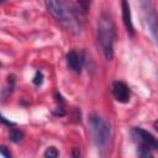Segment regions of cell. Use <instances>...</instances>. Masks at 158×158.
<instances>
[{"label":"cell","mask_w":158,"mask_h":158,"mask_svg":"<svg viewBox=\"0 0 158 158\" xmlns=\"http://www.w3.org/2000/svg\"><path fill=\"white\" fill-rule=\"evenodd\" d=\"M115 38H116V28L114 20L107 11H102L98 21V40L102 49V53L107 60H111L114 57Z\"/></svg>","instance_id":"obj_1"},{"label":"cell","mask_w":158,"mask_h":158,"mask_svg":"<svg viewBox=\"0 0 158 158\" xmlns=\"http://www.w3.org/2000/svg\"><path fill=\"white\" fill-rule=\"evenodd\" d=\"M89 130L93 137V141L98 149H107L111 141V126L110 123L101 117L100 115L93 112L89 115Z\"/></svg>","instance_id":"obj_2"},{"label":"cell","mask_w":158,"mask_h":158,"mask_svg":"<svg viewBox=\"0 0 158 158\" xmlns=\"http://www.w3.org/2000/svg\"><path fill=\"white\" fill-rule=\"evenodd\" d=\"M44 5L48 12L60 23L67 26L70 31H75L78 28L77 21L72 16V10L62 0H44Z\"/></svg>","instance_id":"obj_3"},{"label":"cell","mask_w":158,"mask_h":158,"mask_svg":"<svg viewBox=\"0 0 158 158\" xmlns=\"http://www.w3.org/2000/svg\"><path fill=\"white\" fill-rule=\"evenodd\" d=\"M131 136L137 144V154L139 157H152V151L158 148L156 137L141 127H133L131 130Z\"/></svg>","instance_id":"obj_4"},{"label":"cell","mask_w":158,"mask_h":158,"mask_svg":"<svg viewBox=\"0 0 158 158\" xmlns=\"http://www.w3.org/2000/svg\"><path fill=\"white\" fill-rule=\"evenodd\" d=\"M137 5L142 12L143 20L148 27V31L152 35V38L156 41L157 38V19L153 4L151 0H137Z\"/></svg>","instance_id":"obj_5"},{"label":"cell","mask_w":158,"mask_h":158,"mask_svg":"<svg viewBox=\"0 0 158 158\" xmlns=\"http://www.w3.org/2000/svg\"><path fill=\"white\" fill-rule=\"evenodd\" d=\"M67 65L74 73H80L84 65V56L80 52L70 51L67 53Z\"/></svg>","instance_id":"obj_6"},{"label":"cell","mask_w":158,"mask_h":158,"mask_svg":"<svg viewBox=\"0 0 158 158\" xmlns=\"http://www.w3.org/2000/svg\"><path fill=\"white\" fill-rule=\"evenodd\" d=\"M112 95L118 102L126 104L130 100V89L123 81L115 80L112 83Z\"/></svg>","instance_id":"obj_7"},{"label":"cell","mask_w":158,"mask_h":158,"mask_svg":"<svg viewBox=\"0 0 158 158\" xmlns=\"http://www.w3.org/2000/svg\"><path fill=\"white\" fill-rule=\"evenodd\" d=\"M121 10H122V21H123V25L126 27V31L131 37H133L135 36V27L132 23L130 4L127 0H121Z\"/></svg>","instance_id":"obj_8"},{"label":"cell","mask_w":158,"mask_h":158,"mask_svg":"<svg viewBox=\"0 0 158 158\" xmlns=\"http://www.w3.org/2000/svg\"><path fill=\"white\" fill-rule=\"evenodd\" d=\"M23 138V133L20 131V130H16V128H12L11 132H10V139L15 143L20 142L21 139Z\"/></svg>","instance_id":"obj_9"},{"label":"cell","mask_w":158,"mask_h":158,"mask_svg":"<svg viewBox=\"0 0 158 158\" xmlns=\"http://www.w3.org/2000/svg\"><path fill=\"white\" fill-rule=\"evenodd\" d=\"M44 157H49V158H56V157H58L59 156V152H58V149L56 148V147H53V146H51V147H48L46 151H44Z\"/></svg>","instance_id":"obj_10"},{"label":"cell","mask_w":158,"mask_h":158,"mask_svg":"<svg viewBox=\"0 0 158 158\" xmlns=\"http://www.w3.org/2000/svg\"><path fill=\"white\" fill-rule=\"evenodd\" d=\"M80 9L83 10V12H88V10L90 9V2L91 0H78Z\"/></svg>","instance_id":"obj_11"},{"label":"cell","mask_w":158,"mask_h":158,"mask_svg":"<svg viewBox=\"0 0 158 158\" xmlns=\"http://www.w3.org/2000/svg\"><path fill=\"white\" fill-rule=\"evenodd\" d=\"M42 83H43V75H42V73L41 72H36V74L33 77V84L37 85V86H40V85H42Z\"/></svg>","instance_id":"obj_12"},{"label":"cell","mask_w":158,"mask_h":158,"mask_svg":"<svg viewBox=\"0 0 158 158\" xmlns=\"http://www.w3.org/2000/svg\"><path fill=\"white\" fill-rule=\"evenodd\" d=\"M0 154L4 156V157H6V158L11 157V153L7 151V148H6L5 146H0Z\"/></svg>","instance_id":"obj_13"},{"label":"cell","mask_w":158,"mask_h":158,"mask_svg":"<svg viewBox=\"0 0 158 158\" xmlns=\"http://www.w3.org/2000/svg\"><path fill=\"white\" fill-rule=\"evenodd\" d=\"M4 1H6V0H0V4H1V2H4Z\"/></svg>","instance_id":"obj_14"},{"label":"cell","mask_w":158,"mask_h":158,"mask_svg":"<svg viewBox=\"0 0 158 158\" xmlns=\"http://www.w3.org/2000/svg\"><path fill=\"white\" fill-rule=\"evenodd\" d=\"M0 68H1V62H0Z\"/></svg>","instance_id":"obj_15"}]
</instances>
